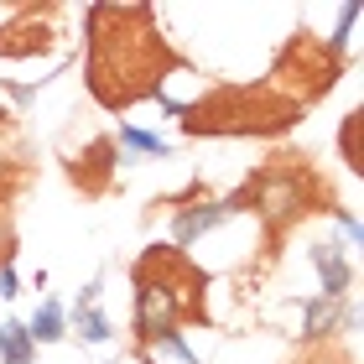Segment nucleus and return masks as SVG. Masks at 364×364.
<instances>
[{"label":"nucleus","mask_w":364,"mask_h":364,"mask_svg":"<svg viewBox=\"0 0 364 364\" xmlns=\"http://www.w3.org/2000/svg\"><path fill=\"white\" fill-rule=\"evenodd\" d=\"M177 328H182V291L167 287V281L141 276V287H136V333H141V343L167 338Z\"/></svg>","instance_id":"obj_1"},{"label":"nucleus","mask_w":364,"mask_h":364,"mask_svg":"<svg viewBox=\"0 0 364 364\" xmlns=\"http://www.w3.org/2000/svg\"><path fill=\"white\" fill-rule=\"evenodd\" d=\"M307 255H312V266H318V296L338 302V296L354 287V250L349 245H333V240H318Z\"/></svg>","instance_id":"obj_2"},{"label":"nucleus","mask_w":364,"mask_h":364,"mask_svg":"<svg viewBox=\"0 0 364 364\" xmlns=\"http://www.w3.org/2000/svg\"><path fill=\"white\" fill-rule=\"evenodd\" d=\"M235 208H245V203H198V208H182L177 219H172V240L177 245H198L208 229H219Z\"/></svg>","instance_id":"obj_3"},{"label":"nucleus","mask_w":364,"mask_h":364,"mask_svg":"<svg viewBox=\"0 0 364 364\" xmlns=\"http://www.w3.org/2000/svg\"><path fill=\"white\" fill-rule=\"evenodd\" d=\"M354 302H328V296H318L307 312H302V338H333L338 333V323H343V333L354 328Z\"/></svg>","instance_id":"obj_4"},{"label":"nucleus","mask_w":364,"mask_h":364,"mask_svg":"<svg viewBox=\"0 0 364 364\" xmlns=\"http://www.w3.org/2000/svg\"><path fill=\"white\" fill-rule=\"evenodd\" d=\"M114 156L125 161H151V156H172V141H161L156 130H141V125H120V136H114Z\"/></svg>","instance_id":"obj_5"},{"label":"nucleus","mask_w":364,"mask_h":364,"mask_svg":"<svg viewBox=\"0 0 364 364\" xmlns=\"http://www.w3.org/2000/svg\"><path fill=\"white\" fill-rule=\"evenodd\" d=\"M26 333H31L37 349H42V343H63V338H68V307H63L58 296H42L37 312L26 318Z\"/></svg>","instance_id":"obj_6"},{"label":"nucleus","mask_w":364,"mask_h":364,"mask_svg":"<svg viewBox=\"0 0 364 364\" xmlns=\"http://www.w3.org/2000/svg\"><path fill=\"white\" fill-rule=\"evenodd\" d=\"M255 203L266 219H291V208H296V182L291 177H281V172H266L255 182Z\"/></svg>","instance_id":"obj_7"},{"label":"nucleus","mask_w":364,"mask_h":364,"mask_svg":"<svg viewBox=\"0 0 364 364\" xmlns=\"http://www.w3.org/2000/svg\"><path fill=\"white\" fill-rule=\"evenodd\" d=\"M37 343L26 333V318H0V364H31Z\"/></svg>","instance_id":"obj_8"},{"label":"nucleus","mask_w":364,"mask_h":364,"mask_svg":"<svg viewBox=\"0 0 364 364\" xmlns=\"http://www.w3.org/2000/svg\"><path fill=\"white\" fill-rule=\"evenodd\" d=\"M141 354H146V364H203L193 349H188V338H182V328L177 333H167V338H151V343H141Z\"/></svg>","instance_id":"obj_9"},{"label":"nucleus","mask_w":364,"mask_h":364,"mask_svg":"<svg viewBox=\"0 0 364 364\" xmlns=\"http://www.w3.org/2000/svg\"><path fill=\"white\" fill-rule=\"evenodd\" d=\"M68 328H78L84 343H114V323L105 307H84V312H68Z\"/></svg>","instance_id":"obj_10"},{"label":"nucleus","mask_w":364,"mask_h":364,"mask_svg":"<svg viewBox=\"0 0 364 364\" xmlns=\"http://www.w3.org/2000/svg\"><path fill=\"white\" fill-rule=\"evenodd\" d=\"M0 296H6V302H16V296H21V276H16L11 260L0 266Z\"/></svg>","instance_id":"obj_11"},{"label":"nucleus","mask_w":364,"mask_h":364,"mask_svg":"<svg viewBox=\"0 0 364 364\" xmlns=\"http://www.w3.org/2000/svg\"><path fill=\"white\" fill-rule=\"evenodd\" d=\"M21 16H26V6H0V37H6V26L21 21Z\"/></svg>","instance_id":"obj_12"}]
</instances>
